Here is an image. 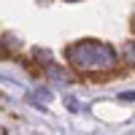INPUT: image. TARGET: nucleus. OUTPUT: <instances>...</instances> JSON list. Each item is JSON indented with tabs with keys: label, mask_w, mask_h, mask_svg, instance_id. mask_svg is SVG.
<instances>
[{
	"label": "nucleus",
	"mask_w": 135,
	"mask_h": 135,
	"mask_svg": "<svg viewBox=\"0 0 135 135\" xmlns=\"http://www.w3.org/2000/svg\"><path fill=\"white\" fill-rule=\"evenodd\" d=\"M68 60H70L73 68L78 70H92V73H100V70H111L116 65V51L103 41H78L73 46H68Z\"/></svg>",
	"instance_id": "1"
},
{
	"label": "nucleus",
	"mask_w": 135,
	"mask_h": 135,
	"mask_svg": "<svg viewBox=\"0 0 135 135\" xmlns=\"http://www.w3.org/2000/svg\"><path fill=\"white\" fill-rule=\"evenodd\" d=\"M65 105H68V111H73V114H76V111H78V100L68 97V100H65Z\"/></svg>",
	"instance_id": "2"
},
{
	"label": "nucleus",
	"mask_w": 135,
	"mask_h": 135,
	"mask_svg": "<svg viewBox=\"0 0 135 135\" xmlns=\"http://www.w3.org/2000/svg\"><path fill=\"white\" fill-rule=\"evenodd\" d=\"M73 3H78V0H73Z\"/></svg>",
	"instance_id": "4"
},
{
	"label": "nucleus",
	"mask_w": 135,
	"mask_h": 135,
	"mask_svg": "<svg viewBox=\"0 0 135 135\" xmlns=\"http://www.w3.org/2000/svg\"><path fill=\"white\" fill-rule=\"evenodd\" d=\"M119 100H135V92H122Z\"/></svg>",
	"instance_id": "3"
}]
</instances>
